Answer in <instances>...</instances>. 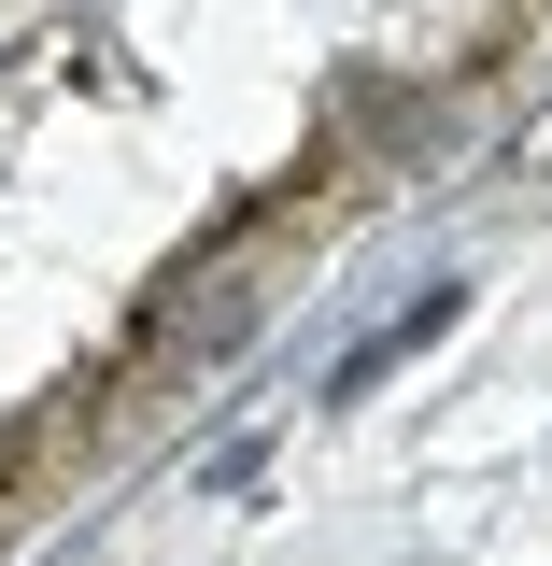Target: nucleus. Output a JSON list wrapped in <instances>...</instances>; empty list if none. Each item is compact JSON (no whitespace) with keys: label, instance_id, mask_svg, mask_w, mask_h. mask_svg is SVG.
Returning <instances> with one entry per match:
<instances>
[{"label":"nucleus","instance_id":"f257e3e1","mask_svg":"<svg viewBox=\"0 0 552 566\" xmlns=\"http://www.w3.org/2000/svg\"><path fill=\"white\" fill-rule=\"evenodd\" d=\"M439 326H454V283H439V297H412V312H397V326H383V340H368V354H341V382H326V397H368V382H383L397 354H425V340H439Z\"/></svg>","mask_w":552,"mask_h":566}]
</instances>
